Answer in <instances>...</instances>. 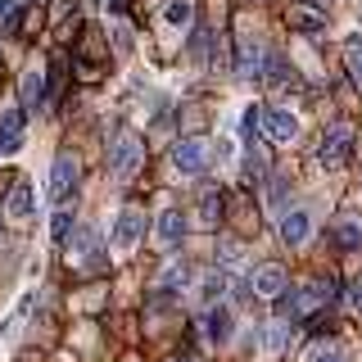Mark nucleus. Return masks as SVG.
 Segmentation results:
<instances>
[{
	"label": "nucleus",
	"mask_w": 362,
	"mask_h": 362,
	"mask_svg": "<svg viewBox=\"0 0 362 362\" xmlns=\"http://www.w3.org/2000/svg\"><path fill=\"white\" fill-rule=\"evenodd\" d=\"M245 173H249V181H267V158H263V150H254V145L245 150Z\"/></svg>",
	"instance_id": "obj_24"
},
{
	"label": "nucleus",
	"mask_w": 362,
	"mask_h": 362,
	"mask_svg": "<svg viewBox=\"0 0 362 362\" xmlns=\"http://www.w3.org/2000/svg\"><path fill=\"white\" fill-rule=\"evenodd\" d=\"M354 303H358V308H362V272H358V276H354Z\"/></svg>",
	"instance_id": "obj_31"
},
{
	"label": "nucleus",
	"mask_w": 362,
	"mask_h": 362,
	"mask_svg": "<svg viewBox=\"0 0 362 362\" xmlns=\"http://www.w3.org/2000/svg\"><path fill=\"white\" fill-rule=\"evenodd\" d=\"M141 235H145V213L136 209V204H127V209L118 213V222H113V249H136L141 245Z\"/></svg>",
	"instance_id": "obj_6"
},
{
	"label": "nucleus",
	"mask_w": 362,
	"mask_h": 362,
	"mask_svg": "<svg viewBox=\"0 0 362 362\" xmlns=\"http://www.w3.org/2000/svg\"><path fill=\"white\" fill-rule=\"evenodd\" d=\"M195 218H199V226H218V218H222V195H218V190H204V195H199Z\"/></svg>",
	"instance_id": "obj_20"
},
{
	"label": "nucleus",
	"mask_w": 362,
	"mask_h": 362,
	"mask_svg": "<svg viewBox=\"0 0 362 362\" xmlns=\"http://www.w3.org/2000/svg\"><path fill=\"white\" fill-rule=\"evenodd\" d=\"M154 235H158V245H181V235H186V218H181L177 209H168V213H158V222H154Z\"/></svg>",
	"instance_id": "obj_14"
},
{
	"label": "nucleus",
	"mask_w": 362,
	"mask_h": 362,
	"mask_svg": "<svg viewBox=\"0 0 362 362\" xmlns=\"http://www.w3.org/2000/svg\"><path fill=\"white\" fill-rule=\"evenodd\" d=\"M77 258H86V263H100V231L95 226H73V240H68Z\"/></svg>",
	"instance_id": "obj_15"
},
{
	"label": "nucleus",
	"mask_w": 362,
	"mask_h": 362,
	"mask_svg": "<svg viewBox=\"0 0 362 362\" xmlns=\"http://www.w3.org/2000/svg\"><path fill=\"white\" fill-rule=\"evenodd\" d=\"M267 204L276 213H286V177H267Z\"/></svg>",
	"instance_id": "obj_27"
},
{
	"label": "nucleus",
	"mask_w": 362,
	"mask_h": 362,
	"mask_svg": "<svg viewBox=\"0 0 362 362\" xmlns=\"http://www.w3.org/2000/svg\"><path fill=\"white\" fill-rule=\"evenodd\" d=\"M41 100H45V73L28 68L23 73V109H41Z\"/></svg>",
	"instance_id": "obj_19"
},
{
	"label": "nucleus",
	"mask_w": 362,
	"mask_h": 362,
	"mask_svg": "<svg viewBox=\"0 0 362 362\" xmlns=\"http://www.w3.org/2000/svg\"><path fill=\"white\" fill-rule=\"evenodd\" d=\"M23 109H0V150L5 154H14V150H23Z\"/></svg>",
	"instance_id": "obj_12"
},
{
	"label": "nucleus",
	"mask_w": 362,
	"mask_h": 362,
	"mask_svg": "<svg viewBox=\"0 0 362 362\" xmlns=\"http://www.w3.org/2000/svg\"><path fill=\"white\" fill-rule=\"evenodd\" d=\"M204 335H209L213 344H231V335H235V313L226 308V303L209 308V317H204Z\"/></svg>",
	"instance_id": "obj_10"
},
{
	"label": "nucleus",
	"mask_w": 362,
	"mask_h": 362,
	"mask_svg": "<svg viewBox=\"0 0 362 362\" xmlns=\"http://www.w3.org/2000/svg\"><path fill=\"white\" fill-rule=\"evenodd\" d=\"M218 258H222L226 267L240 263V258H245V245H240V240H222V245H218Z\"/></svg>",
	"instance_id": "obj_28"
},
{
	"label": "nucleus",
	"mask_w": 362,
	"mask_h": 362,
	"mask_svg": "<svg viewBox=\"0 0 362 362\" xmlns=\"http://www.w3.org/2000/svg\"><path fill=\"white\" fill-rule=\"evenodd\" d=\"M222 290H226V276H222V272H209V276L199 281V299L209 303V308H213V303H222Z\"/></svg>",
	"instance_id": "obj_22"
},
{
	"label": "nucleus",
	"mask_w": 362,
	"mask_h": 362,
	"mask_svg": "<svg viewBox=\"0 0 362 362\" xmlns=\"http://www.w3.org/2000/svg\"><path fill=\"white\" fill-rule=\"evenodd\" d=\"M290 28H294V32H326V9L290 5Z\"/></svg>",
	"instance_id": "obj_16"
},
{
	"label": "nucleus",
	"mask_w": 362,
	"mask_h": 362,
	"mask_svg": "<svg viewBox=\"0 0 362 362\" xmlns=\"http://www.w3.org/2000/svg\"><path fill=\"white\" fill-rule=\"evenodd\" d=\"M32 213H37V190H32L28 181H14V186H9V195H5V218L28 222Z\"/></svg>",
	"instance_id": "obj_9"
},
{
	"label": "nucleus",
	"mask_w": 362,
	"mask_h": 362,
	"mask_svg": "<svg viewBox=\"0 0 362 362\" xmlns=\"http://www.w3.org/2000/svg\"><path fill=\"white\" fill-rule=\"evenodd\" d=\"M263 77H267V86H272V90H281V95H286V90H299V73H294V68L281 59V54H267Z\"/></svg>",
	"instance_id": "obj_11"
},
{
	"label": "nucleus",
	"mask_w": 362,
	"mask_h": 362,
	"mask_svg": "<svg viewBox=\"0 0 362 362\" xmlns=\"http://www.w3.org/2000/svg\"><path fill=\"white\" fill-rule=\"evenodd\" d=\"M186 281H190V267H186V263H168V267H163V276H158V294H177V290H186Z\"/></svg>",
	"instance_id": "obj_21"
},
{
	"label": "nucleus",
	"mask_w": 362,
	"mask_h": 362,
	"mask_svg": "<svg viewBox=\"0 0 362 362\" xmlns=\"http://www.w3.org/2000/svg\"><path fill=\"white\" fill-rule=\"evenodd\" d=\"M113 45H118V54L132 50V28H127V23H113Z\"/></svg>",
	"instance_id": "obj_29"
},
{
	"label": "nucleus",
	"mask_w": 362,
	"mask_h": 362,
	"mask_svg": "<svg viewBox=\"0 0 362 362\" xmlns=\"http://www.w3.org/2000/svg\"><path fill=\"white\" fill-rule=\"evenodd\" d=\"M163 23L173 32H186L190 23H195V0H168V5H163Z\"/></svg>",
	"instance_id": "obj_17"
},
{
	"label": "nucleus",
	"mask_w": 362,
	"mask_h": 362,
	"mask_svg": "<svg viewBox=\"0 0 362 362\" xmlns=\"http://www.w3.org/2000/svg\"><path fill=\"white\" fill-rule=\"evenodd\" d=\"M173 362H195V358H190V354H177V358H173Z\"/></svg>",
	"instance_id": "obj_33"
},
{
	"label": "nucleus",
	"mask_w": 362,
	"mask_h": 362,
	"mask_svg": "<svg viewBox=\"0 0 362 362\" xmlns=\"http://www.w3.org/2000/svg\"><path fill=\"white\" fill-rule=\"evenodd\" d=\"M249 286H254V294H263V299H276L281 290H286V267H276V263H263L249 276Z\"/></svg>",
	"instance_id": "obj_13"
},
{
	"label": "nucleus",
	"mask_w": 362,
	"mask_h": 362,
	"mask_svg": "<svg viewBox=\"0 0 362 362\" xmlns=\"http://www.w3.org/2000/svg\"><path fill=\"white\" fill-rule=\"evenodd\" d=\"M349 158H354V127H349V122H335V127L322 136V145H317V163L322 168H344Z\"/></svg>",
	"instance_id": "obj_3"
},
{
	"label": "nucleus",
	"mask_w": 362,
	"mask_h": 362,
	"mask_svg": "<svg viewBox=\"0 0 362 362\" xmlns=\"http://www.w3.org/2000/svg\"><path fill=\"white\" fill-rule=\"evenodd\" d=\"M141 163H145L141 136H136V132H118V141L109 145V173L118 181H132L136 173H141Z\"/></svg>",
	"instance_id": "obj_1"
},
{
	"label": "nucleus",
	"mask_w": 362,
	"mask_h": 362,
	"mask_svg": "<svg viewBox=\"0 0 362 362\" xmlns=\"http://www.w3.org/2000/svg\"><path fill=\"white\" fill-rule=\"evenodd\" d=\"M263 41L258 37H240V50H235V77H263Z\"/></svg>",
	"instance_id": "obj_8"
},
{
	"label": "nucleus",
	"mask_w": 362,
	"mask_h": 362,
	"mask_svg": "<svg viewBox=\"0 0 362 362\" xmlns=\"http://www.w3.org/2000/svg\"><path fill=\"white\" fill-rule=\"evenodd\" d=\"M308 235H313V213L308 209H286L281 213V240H286L290 249L308 245Z\"/></svg>",
	"instance_id": "obj_7"
},
{
	"label": "nucleus",
	"mask_w": 362,
	"mask_h": 362,
	"mask_svg": "<svg viewBox=\"0 0 362 362\" xmlns=\"http://www.w3.org/2000/svg\"><path fill=\"white\" fill-rule=\"evenodd\" d=\"M344 59H349V73H354V82L362 86V37H354L344 45Z\"/></svg>",
	"instance_id": "obj_25"
},
{
	"label": "nucleus",
	"mask_w": 362,
	"mask_h": 362,
	"mask_svg": "<svg viewBox=\"0 0 362 362\" xmlns=\"http://www.w3.org/2000/svg\"><path fill=\"white\" fill-rule=\"evenodd\" d=\"M173 163H177L181 177H199V173H209V163H213V145L204 141V136H181L173 145Z\"/></svg>",
	"instance_id": "obj_2"
},
{
	"label": "nucleus",
	"mask_w": 362,
	"mask_h": 362,
	"mask_svg": "<svg viewBox=\"0 0 362 362\" xmlns=\"http://www.w3.org/2000/svg\"><path fill=\"white\" fill-rule=\"evenodd\" d=\"M299 5H308V9H326V0H299Z\"/></svg>",
	"instance_id": "obj_32"
},
{
	"label": "nucleus",
	"mask_w": 362,
	"mask_h": 362,
	"mask_svg": "<svg viewBox=\"0 0 362 362\" xmlns=\"http://www.w3.org/2000/svg\"><path fill=\"white\" fill-rule=\"evenodd\" d=\"M0 9H9V0H0Z\"/></svg>",
	"instance_id": "obj_34"
},
{
	"label": "nucleus",
	"mask_w": 362,
	"mask_h": 362,
	"mask_svg": "<svg viewBox=\"0 0 362 362\" xmlns=\"http://www.w3.org/2000/svg\"><path fill=\"white\" fill-rule=\"evenodd\" d=\"M303 362H344V349L335 344V339H317V344L308 349V358Z\"/></svg>",
	"instance_id": "obj_23"
},
{
	"label": "nucleus",
	"mask_w": 362,
	"mask_h": 362,
	"mask_svg": "<svg viewBox=\"0 0 362 362\" xmlns=\"http://www.w3.org/2000/svg\"><path fill=\"white\" fill-rule=\"evenodd\" d=\"M286 335H290V326H286V322H272L267 331H263V349H267V354H276V349L286 344Z\"/></svg>",
	"instance_id": "obj_26"
},
{
	"label": "nucleus",
	"mask_w": 362,
	"mask_h": 362,
	"mask_svg": "<svg viewBox=\"0 0 362 362\" xmlns=\"http://www.w3.org/2000/svg\"><path fill=\"white\" fill-rule=\"evenodd\" d=\"M68 231H73V213L59 209L54 213V240H68Z\"/></svg>",
	"instance_id": "obj_30"
},
{
	"label": "nucleus",
	"mask_w": 362,
	"mask_h": 362,
	"mask_svg": "<svg viewBox=\"0 0 362 362\" xmlns=\"http://www.w3.org/2000/svg\"><path fill=\"white\" fill-rule=\"evenodd\" d=\"M45 195H50V204H59V209L77 195V158H73V154H59V158H54Z\"/></svg>",
	"instance_id": "obj_4"
},
{
	"label": "nucleus",
	"mask_w": 362,
	"mask_h": 362,
	"mask_svg": "<svg viewBox=\"0 0 362 362\" xmlns=\"http://www.w3.org/2000/svg\"><path fill=\"white\" fill-rule=\"evenodd\" d=\"M335 245L344 254H358L362 249V218H339L335 222Z\"/></svg>",
	"instance_id": "obj_18"
},
{
	"label": "nucleus",
	"mask_w": 362,
	"mask_h": 362,
	"mask_svg": "<svg viewBox=\"0 0 362 362\" xmlns=\"http://www.w3.org/2000/svg\"><path fill=\"white\" fill-rule=\"evenodd\" d=\"M258 127L267 132V141L290 145L294 136H299V118H294L290 109H281V105H267V109H258Z\"/></svg>",
	"instance_id": "obj_5"
}]
</instances>
